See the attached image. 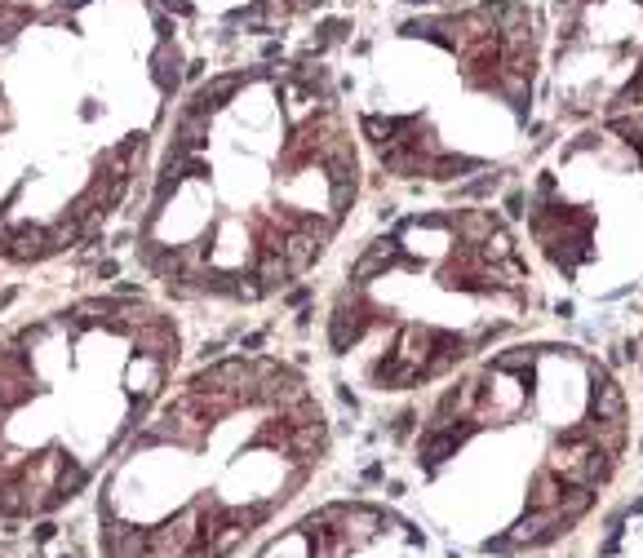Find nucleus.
<instances>
[{
	"mask_svg": "<svg viewBox=\"0 0 643 558\" xmlns=\"http://www.w3.org/2000/svg\"><path fill=\"white\" fill-rule=\"evenodd\" d=\"M5 412H9V408H5V399H0V417H5Z\"/></svg>",
	"mask_w": 643,
	"mask_h": 558,
	"instance_id": "13",
	"label": "nucleus"
},
{
	"mask_svg": "<svg viewBox=\"0 0 643 558\" xmlns=\"http://www.w3.org/2000/svg\"><path fill=\"white\" fill-rule=\"evenodd\" d=\"M426 430L493 443V457L453 465L466 470L475 550L519 558L564 541L599 510L630 448V408L617 377L586 350L510 346L457 381Z\"/></svg>",
	"mask_w": 643,
	"mask_h": 558,
	"instance_id": "1",
	"label": "nucleus"
},
{
	"mask_svg": "<svg viewBox=\"0 0 643 558\" xmlns=\"http://www.w3.org/2000/svg\"><path fill=\"white\" fill-rule=\"evenodd\" d=\"M120 275V262H116V257H102V262H98V279H116Z\"/></svg>",
	"mask_w": 643,
	"mask_h": 558,
	"instance_id": "11",
	"label": "nucleus"
},
{
	"mask_svg": "<svg viewBox=\"0 0 643 558\" xmlns=\"http://www.w3.org/2000/svg\"><path fill=\"white\" fill-rule=\"evenodd\" d=\"M5 253L18 257V262H32V257H45L49 253V235L40 226H14L5 240Z\"/></svg>",
	"mask_w": 643,
	"mask_h": 558,
	"instance_id": "9",
	"label": "nucleus"
},
{
	"mask_svg": "<svg viewBox=\"0 0 643 558\" xmlns=\"http://www.w3.org/2000/svg\"><path fill=\"white\" fill-rule=\"evenodd\" d=\"M555 67L573 116L643 111V0H581L559 31Z\"/></svg>",
	"mask_w": 643,
	"mask_h": 558,
	"instance_id": "3",
	"label": "nucleus"
},
{
	"mask_svg": "<svg viewBox=\"0 0 643 558\" xmlns=\"http://www.w3.org/2000/svg\"><path fill=\"white\" fill-rule=\"evenodd\" d=\"M54 536H58V523H49V519H45V523L36 527V545H49Z\"/></svg>",
	"mask_w": 643,
	"mask_h": 558,
	"instance_id": "12",
	"label": "nucleus"
},
{
	"mask_svg": "<svg viewBox=\"0 0 643 558\" xmlns=\"http://www.w3.org/2000/svg\"><path fill=\"white\" fill-rule=\"evenodd\" d=\"M528 231L577 293L643 288V111L604 116L555 151L528 195Z\"/></svg>",
	"mask_w": 643,
	"mask_h": 558,
	"instance_id": "2",
	"label": "nucleus"
},
{
	"mask_svg": "<svg viewBox=\"0 0 643 558\" xmlns=\"http://www.w3.org/2000/svg\"><path fill=\"white\" fill-rule=\"evenodd\" d=\"M102 550H107V558H142L151 550V527L107 519V527H102Z\"/></svg>",
	"mask_w": 643,
	"mask_h": 558,
	"instance_id": "7",
	"label": "nucleus"
},
{
	"mask_svg": "<svg viewBox=\"0 0 643 558\" xmlns=\"http://www.w3.org/2000/svg\"><path fill=\"white\" fill-rule=\"evenodd\" d=\"M196 541H200V505H187L169 523L151 527V554L156 558H182Z\"/></svg>",
	"mask_w": 643,
	"mask_h": 558,
	"instance_id": "5",
	"label": "nucleus"
},
{
	"mask_svg": "<svg viewBox=\"0 0 643 558\" xmlns=\"http://www.w3.org/2000/svg\"><path fill=\"white\" fill-rule=\"evenodd\" d=\"M595 558H643V496L630 501L626 510L608 523V532L599 536Z\"/></svg>",
	"mask_w": 643,
	"mask_h": 558,
	"instance_id": "4",
	"label": "nucleus"
},
{
	"mask_svg": "<svg viewBox=\"0 0 643 558\" xmlns=\"http://www.w3.org/2000/svg\"><path fill=\"white\" fill-rule=\"evenodd\" d=\"M204 138H209V116L196 111V107H182L178 124H173V147L178 151H200Z\"/></svg>",
	"mask_w": 643,
	"mask_h": 558,
	"instance_id": "8",
	"label": "nucleus"
},
{
	"mask_svg": "<svg viewBox=\"0 0 643 558\" xmlns=\"http://www.w3.org/2000/svg\"><path fill=\"white\" fill-rule=\"evenodd\" d=\"M165 377H169V359H160V355H138L129 359V368H125V390L134 399L142 403H151L160 395V386H165Z\"/></svg>",
	"mask_w": 643,
	"mask_h": 558,
	"instance_id": "6",
	"label": "nucleus"
},
{
	"mask_svg": "<svg viewBox=\"0 0 643 558\" xmlns=\"http://www.w3.org/2000/svg\"><path fill=\"white\" fill-rule=\"evenodd\" d=\"M240 85H244V76H218V80H209V85H204V89L196 93V102H191V107L209 116L213 107H222L227 98H236V89H240Z\"/></svg>",
	"mask_w": 643,
	"mask_h": 558,
	"instance_id": "10",
	"label": "nucleus"
},
{
	"mask_svg": "<svg viewBox=\"0 0 643 558\" xmlns=\"http://www.w3.org/2000/svg\"><path fill=\"white\" fill-rule=\"evenodd\" d=\"M58 558H76V554H58Z\"/></svg>",
	"mask_w": 643,
	"mask_h": 558,
	"instance_id": "14",
	"label": "nucleus"
}]
</instances>
